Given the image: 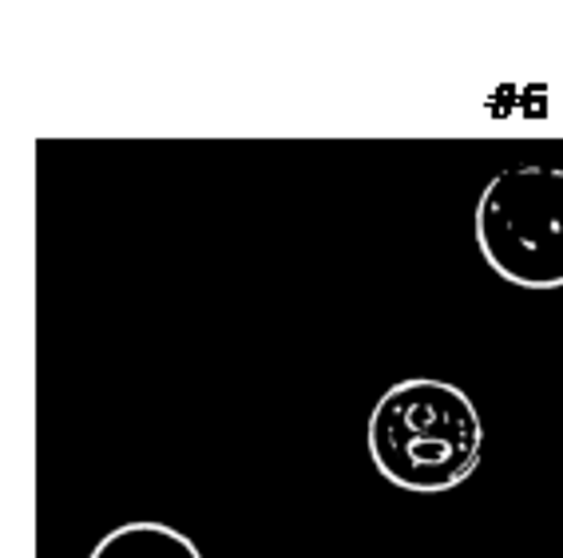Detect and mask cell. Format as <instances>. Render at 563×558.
<instances>
[{
  "mask_svg": "<svg viewBox=\"0 0 563 558\" xmlns=\"http://www.w3.org/2000/svg\"><path fill=\"white\" fill-rule=\"evenodd\" d=\"M365 448L385 483L412 495H444L481 468L484 420L461 384L409 377L377 397Z\"/></svg>",
  "mask_w": 563,
  "mask_h": 558,
  "instance_id": "obj_1",
  "label": "cell"
},
{
  "mask_svg": "<svg viewBox=\"0 0 563 558\" xmlns=\"http://www.w3.org/2000/svg\"><path fill=\"white\" fill-rule=\"evenodd\" d=\"M484 266L516 290H563V167L520 163L484 182L473 210Z\"/></svg>",
  "mask_w": 563,
  "mask_h": 558,
  "instance_id": "obj_2",
  "label": "cell"
},
{
  "mask_svg": "<svg viewBox=\"0 0 563 558\" xmlns=\"http://www.w3.org/2000/svg\"><path fill=\"white\" fill-rule=\"evenodd\" d=\"M88 558H202L199 543L183 535L172 523H155V518H135L120 523L91 547Z\"/></svg>",
  "mask_w": 563,
  "mask_h": 558,
  "instance_id": "obj_3",
  "label": "cell"
}]
</instances>
